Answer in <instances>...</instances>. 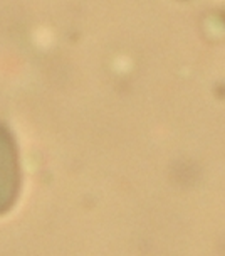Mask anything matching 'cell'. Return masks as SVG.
I'll return each mask as SVG.
<instances>
[{
  "label": "cell",
  "instance_id": "cell-1",
  "mask_svg": "<svg viewBox=\"0 0 225 256\" xmlns=\"http://www.w3.org/2000/svg\"><path fill=\"white\" fill-rule=\"evenodd\" d=\"M20 190V167L12 135L0 126V216L17 202Z\"/></svg>",
  "mask_w": 225,
  "mask_h": 256
}]
</instances>
